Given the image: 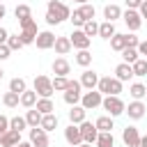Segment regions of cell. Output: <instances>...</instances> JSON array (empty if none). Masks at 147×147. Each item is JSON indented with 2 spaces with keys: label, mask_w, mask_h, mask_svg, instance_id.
<instances>
[{
  "label": "cell",
  "mask_w": 147,
  "mask_h": 147,
  "mask_svg": "<svg viewBox=\"0 0 147 147\" xmlns=\"http://www.w3.org/2000/svg\"><path fill=\"white\" fill-rule=\"evenodd\" d=\"M69 16H71L69 5H64L62 0H48V5H46V16H44L48 25H60V23H64Z\"/></svg>",
  "instance_id": "obj_1"
},
{
  "label": "cell",
  "mask_w": 147,
  "mask_h": 147,
  "mask_svg": "<svg viewBox=\"0 0 147 147\" xmlns=\"http://www.w3.org/2000/svg\"><path fill=\"white\" fill-rule=\"evenodd\" d=\"M96 92H101L103 96H119L122 83H119L117 78H113V76H103V78H99V83H96Z\"/></svg>",
  "instance_id": "obj_2"
},
{
  "label": "cell",
  "mask_w": 147,
  "mask_h": 147,
  "mask_svg": "<svg viewBox=\"0 0 147 147\" xmlns=\"http://www.w3.org/2000/svg\"><path fill=\"white\" fill-rule=\"evenodd\" d=\"M101 108L115 119V117H119V115H124V108H126V103L119 99V96H103V101H101Z\"/></svg>",
  "instance_id": "obj_3"
},
{
  "label": "cell",
  "mask_w": 147,
  "mask_h": 147,
  "mask_svg": "<svg viewBox=\"0 0 147 147\" xmlns=\"http://www.w3.org/2000/svg\"><path fill=\"white\" fill-rule=\"evenodd\" d=\"M32 90L37 92V96H39V99H51V94L55 92V90H53L51 78H48V76H44V74H39V76L34 78V87H32Z\"/></svg>",
  "instance_id": "obj_4"
},
{
  "label": "cell",
  "mask_w": 147,
  "mask_h": 147,
  "mask_svg": "<svg viewBox=\"0 0 147 147\" xmlns=\"http://www.w3.org/2000/svg\"><path fill=\"white\" fill-rule=\"evenodd\" d=\"M80 90H83V87H80L78 80H69V83H67V90H64V94H62L64 103H69V106H78V103H80V96H83Z\"/></svg>",
  "instance_id": "obj_5"
},
{
  "label": "cell",
  "mask_w": 147,
  "mask_h": 147,
  "mask_svg": "<svg viewBox=\"0 0 147 147\" xmlns=\"http://www.w3.org/2000/svg\"><path fill=\"white\" fill-rule=\"evenodd\" d=\"M101 101H103V94L96 92V90H87V92H83V96H80V106H83L85 110H94V108H99Z\"/></svg>",
  "instance_id": "obj_6"
},
{
  "label": "cell",
  "mask_w": 147,
  "mask_h": 147,
  "mask_svg": "<svg viewBox=\"0 0 147 147\" xmlns=\"http://www.w3.org/2000/svg\"><path fill=\"white\" fill-rule=\"evenodd\" d=\"M69 41H71V46L78 48V51H90V44H92V39H90L83 30H74V32L69 34Z\"/></svg>",
  "instance_id": "obj_7"
},
{
  "label": "cell",
  "mask_w": 147,
  "mask_h": 147,
  "mask_svg": "<svg viewBox=\"0 0 147 147\" xmlns=\"http://www.w3.org/2000/svg\"><path fill=\"white\" fill-rule=\"evenodd\" d=\"M32 147H48L51 145V140H48V133L41 129V126H34V129H30V140H28Z\"/></svg>",
  "instance_id": "obj_8"
},
{
  "label": "cell",
  "mask_w": 147,
  "mask_h": 147,
  "mask_svg": "<svg viewBox=\"0 0 147 147\" xmlns=\"http://www.w3.org/2000/svg\"><path fill=\"white\" fill-rule=\"evenodd\" d=\"M122 21L126 23V28H129L131 32L140 30V25H142V18H140L138 9H126V11H122Z\"/></svg>",
  "instance_id": "obj_9"
},
{
  "label": "cell",
  "mask_w": 147,
  "mask_h": 147,
  "mask_svg": "<svg viewBox=\"0 0 147 147\" xmlns=\"http://www.w3.org/2000/svg\"><path fill=\"white\" fill-rule=\"evenodd\" d=\"M78 129H80V136H83V142H87V145H92V142H96V136H99V131H96V126H94V122H80L78 124Z\"/></svg>",
  "instance_id": "obj_10"
},
{
  "label": "cell",
  "mask_w": 147,
  "mask_h": 147,
  "mask_svg": "<svg viewBox=\"0 0 147 147\" xmlns=\"http://www.w3.org/2000/svg\"><path fill=\"white\" fill-rule=\"evenodd\" d=\"M34 44H37L39 51H48V48H53V44H55V34H53L51 30H39Z\"/></svg>",
  "instance_id": "obj_11"
},
{
  "label": "cell",
  "mask_w": 147,
  "mask_h": 147,
  "mask_svg": "<svg viewBox=\"0 0 147 147\" xmlns=\"http://www.w3.org/2000/svg\"><path fill=\"white\" fill-rule=\"evenodd\" d=\"M80 87H85V90H96V83H99V74L96 71H92V69H85L83 74H80Z\"/></svg>",
  "instance_id": "obj_12"
},
{
  "label": "cell",
  "mask_w": 147,
  "mask_h": 147,
  "mask_svg": "<svg viewBox=\"0 0 147 147\" xmlns=\"http://www.w3.org/2000/svg\"><path fill=\"white\" fill-rule=\"evenodd\" d=\"M64 140H67L71 147H78V145L83 142V136H80V129H78V124H69V126L64 129Z\"/></svg>",
  "instance_id": "obj_13"
},
{
  "label": "cell",
  "mask_w": 147,
  "mask_h": 147,
  "mask_svg": "<svg viewBox=\"0 0 147 147\" xmlns=\"http://www.w3.org/2000/svg\"><path fill=\"white\" fill-rule=\"evenodd\" d=\"M122 142H124L126 147H138V142H140V133H138V129H136V126H126V129H122Z\"/></svg>",
  "instance_id": "obj_14"
},
{
  "label": "cell",
  "mask_w": 147,
  "mask_h": 147,
  "mask_svg": "<svg viewBox=\"0 0 147 147\" xmlns=\"http://www.w3.org/2000/svg\"><path fill=\"white\" fill-rule=\"evenodd\" d=\"M145 110H147V106H145L142 101H131V103L124 108V113H126L131 119H142V117H145Z\"/></svg>",
  "instance_id": "obj_15"
},
{
  "label": "cell",
  "mask_w": 147,
  "mask_h": 147,
  "mask_svg": "<svg viewBox=\"0 0 147 147\" xmlns=\"http://www.w3.org/2000/svg\"><path fill=\"white\" fill-rule=\"evenodd\" d=\"M113 78H117L119 83H126V80H131L133 78V69H131V64H126V62H119L117 67H115V76Z\"/></svg>",
  "instance_id": "obj_16"
},
{
  "label": "cell",
  "mask_w": 147,
  "mask_h": 147,
  "mask_svg": "<svg viewBox=\"0 0 147 147\" xmlns=\"http://www.w3.org/2000/svg\"><path fill=\"white\" fill-rule=\"evenodd\" d=\"M94 126H96L99 133H113V129H115V119H113L110 115H101V117H96Z\"/></svg>",
  "instance_id": "obj_17"
},
{
  "label": "cell",
  "mask_w": 147,
  "mask_h": 147,
  "mask_svg": "<svg viewBox=\"0 0 147 147\" xmlns=\"http://www.w3.org/2000/svg\"><path fill=\"white\" fill-rule=\"evenodd\" d=\"M51 69H53V74H55V76H64V78L71 74V64H69L64 57H57V60H53Z\"/></svg>",
  "instance_id": "obj_18"
},
{
  "label": "cell",
  "mask_w": 147,
  "mask_h": 147,
  "mask_svg": "<svg viewBox=\"0 0 147 147\" xmlns=\"http://www.w3.org/2000/svg\"><path fill=\"white\" fill-rule=\"evenodd\" d=\"M18 142H21V133L14 131V129H9L7 133L0 136V147H16Z\"/></svg>",
  "instance_id": "obj_19"
},
{
  "label": "cell",
  "mask_w": 147,
  "mask_h": 147,
  "mask_svg": "<svg viewBox=\"0 0 147 147\" xmlns=\"http://www.w3.org/2000/svg\"><path fill=\"white\" fill-rule=\"evenodd\" d=\"M85 117H87V110L80 103L71 106V110H69V124H80V122H85Z\"/></svg>",
  "instance_id": "obj_20"
},
{
  "label": "cell",
  "mask_w": 147,
  "mask_h": 147,
  "mask_svg": "<svg viewBox=\"0 0 147 147\" xmlns=\"http://www.w3.org/2000/svg\"><path fill=\"white\" fill-rule=\"evenodd\" d=\"M53 48H55V53L57 55H67V53H71V41H69V37H55V44H53Z\"/></svg>",
  "instance_id": "obj_21"
},
{
  "label": "cell",
  "mask_w": 147,
  "mask_h": 147,
  "mask_svg": "<svg viewBox=\"0 0 147 147\" xmlns=\"http://www.w3.org/2000/svg\"><path fill=\"white\" fill-rule=\"evenodd\" d=\"M103 18H106L108 23H115L117 18H122L119 5H106V7H103Z\"/></svg>",
  "instance_id": "obj_22"
},
{
  "label": "cell",
  "mask_w": 147,
  "mask_h": 147,
  "mask_svg": "<svg viewBox=\"0 0 147 147\" xmlns=\"http://www.w3.org/2000/svg\"><path fill=\"white\" fill-rule=\"evenodd\" d=\"M129 94H131L133 101H142V99L147 96V85H142V83H131Z\"/></svg>",
  "instance_id": "obj_23"
},
{
  "label": "cell",
  "mask_w": 147,
  "mask_h": 147,
  "mask_svg": "<svg viewBox=\"0 0 147 147\" xmlns=\"http://www.w3.org/2000/svg\"><path fill=\"white\" fill-rule=\"evenodd\" d=\"M46 133H51V131H55L57 129V115L55 113H51V115H41V124H39Z\"/></svg>",
  "instance_id": "obj_24"
},
{
  "label": "cell",
  "mask_w": 147,
  "mask_h": 147,
  "mask_svg": "<svg viewBox=\"0 0 147 147\" xmlns=\"http://www.w3.org/2000/svg\"><path fill=\"white\" fill-rule=\"evenodd\" d=\"M76 11L80 14V18H83L85 23H87V21H94V16H96V9H94V5H92V2H87V5H80Z\"/></svg>",
  "instance_id": "obj_25"
},
{
  "label": "cell",
  "mask_w": 147,
  "mask_h": 147,
  "mask_svg": "<svg viewBox=\"0 0 147 147\" xmlns=\"http://www.w3.org/2000/svg\"><path fill=\"white\" fill-rule=\"evenodd\" d=\"M37 99H39V96H37V92H34V90H25V92L21 94V106L30 110V108H34Z\"/></svg>",
  "instance_id": "obj_26"
},
{
  "label": "cell",
  "mask_w": 147,
  "mask_h": 147,
  "mask_svg": "<svg viewBox=\"0 0 147 147\" xmlns=\"http://www.w3.org/2000/svg\"><path fill=\"white\" fill-rule=\"evenodd\" d=\"M34 108H37L41 115H51V113H55V103H53V99H37Z\"/></svg>",
  "instance_id": "obj_27"
},
{
  "label": "cell",
  "mask_w": 147,
  "mask_h": 147,
  "mask_svg": "<svg viewBox=\"0 0 147 147\" xmlns=\"http://www.w3.org/2000/svg\"><path fill=\"white\" fill-rule=\"evenodd\" d=\"M110 48H113V51H117V53H122V51L126 48V34L115 32V34L110 37Z\"/></svg>",
  "instance_id": "obj_28"
},
{
  "label": "cell",
  "mask_w": 147,
  "mask_h": 147,
  "mask_svg": "<svg viewBox=\"0 0 147 147\" xmlns=\"http://www.w3.org/2000/svg\"><path fill=\"white\" fill-rule=\"evenodd\" d=\"M18 25H21V32H28V34H34V37H37V32H39L34 18H23V21H18Z\"/></svg>",
  "instance_id": "obj_29"
},
{
  "label": "cell",
  "mask_w": 147,
  "mask_h": 147,
  "mask_svg": "<svg viewBox=\"0 0 147 147\" xmlns=\"http://www.w3.org/2000/svg\"><path fill=\"white\" fill-rule=\"evenodd\" d=\"M25 122H28V126H30V129L39 126V124H41V113H39L37 108H30V110L25 113Z\"/></svg>",
  "instance_id": "obj_30"
},
{
  "label": "cell",
  "mask_w": 147,
  "mask_h": 147,
  "mask_svg": "<svg viewBox=\"0 0 147 147\" xmlns=\"http://www.w3.org/2000/svg\"><path fill=\"white\" fill-rule=\"evenodd\" d=\"M2 103H5L7 108H18L21 94H16V92H5V94H2Z\"/></svg>",
  "instance_id": "obj_31"
},
{
  "label": "cell",
  "mask_w": 147,
  "mask_h": 147,
  "mask_svg": "<svg viewBox=\"0 0 147 147\" xmlns=\"http://www.w3.org/2000/svg\"><path fill=\"white\" fill-rule=\"evenodd\" d=\"M113 34H115V23H108V21L99 23V37L101 39H110Z\"/></svg>",
  "instance_id": "obj_32"
},
{
  "label": "cell",
  "mask_w": 147,
  "mask_h": 147,
  "mask_svg": "<svg viewBox=\"0 0 147 147\" xmlns=\"http://www.w3.org/2000/svg\"><path fill=\"white\" fill-rule=\"evenodd\" d=\"M25 90H28V83H25V78H11V80H9V92L23 94Z\"/></svg>",
  "instance_id": "obj_33"
},
{
  "label": "cell",
  "mask_w": 147,
  "mask_h": 147,
  "mask_svg": "<svg viewBox=\"0 0 147 147\" xmlns=\"http://www.w3.org/2000/svg\"><path fill=\"white\" fill-rule=\"evenodd\" d=\"M131 69H133V76H147V60L145 57H138L133 64H131Z\"/></svg>",
  "instance_id": "obj_34"
},
{
  "label": "cell",
  "mask_w": 147,
  "mask_h": 147,
  "mask_svg": "<svg viewBox=\"0 0 147 147\" xmlns=\"http://www.w3.org/2000/svg\"><path fill=\"white\" fill-rule=\"evenodd\" d=\"M14 16H16V21L32 18V9H30V5H16V9H14Z\"/></svg>",
  "instance_id": "obj_35"
},
{
  "label": "cell",
  "mask_w": 147,
  "mask_h": 147,
  "mask_svg": "<svg viewBox=\"0 0 147 147\" xmlns=\"http://www.w3.org/2000/svg\"><path fill=\"white\" fill-rule=\"evenodd\" d=\"M94 145L96 147H115V138H113V133H99Z\"/></svg>",
  "instance_id": "obj_36"
},
{
  "label": "cell",
  "mask_w": 147,
  "mask_h": 147,
  "mask_svg": "<svg viewBox=\"0 0 147 147\" xmlns=\"http://www.w3.org/2000/svg\"><path fill=\"white\" fill-rule=\"evenodd\" d=\"M76 64L78 67H90L92 64V53L90 51H78L76 53Z\"/></svg>",
  "instance_id": "obj_37"
},
{
  "label": "cell",
  "mask_w": 147,
  "mask_h": 147,
  "mask_svg": "<svg viewBox=\"0 0 147 147\" xmlns=\"http://www.w3.org/2000/svg\"><path fill=\"white\" fill-rule=\"evenodd\" d=\"M80 30H83V32H85L90 39H92V37H99V23H96V21H87V23H85Z\"/></svg>",
  "instance_id": "obj_38"
},
{
  "label": "cell",
  "mask_w": 147,
  "mask_h": 147,
  "mask_svg": "<svg viewBox=\"0 0 147 147\" xmlns=\"http://www.w3.org/2000/svg\"><path fill=\"white\" fill-rule=\"evenodd\" d=\"M25 126H28L25 117H18V115H16V117H11V119H9V129H14V131H18V133H21V131H25Z\"/></svg>",
  "instance_id": "obj_39"
},
{
  "label": "cell",
  "mask_w": 147,
  "mask_h": 147,
  "mask_svg": "<svg viewBox=\"0 0 147 147\" xmlns=\"http://www.w3.org/2000/svg\"><path fill=\"white\" fill-rule=\"evenodd\" d=\"M7 48H9V51H21V48H23L21 37H18V34H9V37H7Z\"/></svg>",
  "instance_id": "obj_40"
},
{
  "label": "cell",
  "mask_w": 147,
  "mask_h": 147,
  "mask_svg": "<svg viewBox=\"0 0 147 147\" xmlns=\"http://www.w3.org/2000/svg\"><path fill=\"white\" fill-rule=\"evenodd\" d=\"M138 57H140V55H138V51H136V48H124V51H122V60H124L126 64H133Z\"/></svg>",
  "instance_id": "obj_41"
},
{
  "label": "cell",
  "mask_w": 147,
  "mask_h": 147,
  "mask_svg": "<svg viewBox=\"0 0 147 147\" xmlns=\"http://www.w3.org/2000/svg\"><path fill=\"white\" fill-rule=\"evenodd\" d=\"M51 83H53V90H55V92H64L69 78H64V76H55V78H51Z\"/></svg>",
  "instance_id": "obj_42"
},
{
  "label": "cell",
  "mask_w": 147,
  "mask_h": 147,
  "mask_svg": "<svg viewBox=\"0 0 147 147\" xmlns=\"http://www.w3.org/2000/svg\"><path fill=\"white\" fill-rule=\"evenodd\" d=\"M69 21H71V23H74V25H76V28H78V30H80V28H83V25H85V21H83V18H80V14H78V11H76V9H74V11H71V16H69Z\"/></svg>",
  "instance_id": "obj_43"
},
{
  "label": "cell",
  "mask_w": 147,
  "mask_h": 147,
  "mask_svg": "<svg viewBox=\"0 0 147 147\" xmlns=\"http://www.w3.org/2000/svg\"><path fill=\"white\" fill-rule=\"evenodd\" d=\"M138 44H140V39L133 32H126V48H138Z\"/></svg>",
  "instance_id": "obj_44"
},
{
  "label": "cell",
  "mask_w": 147,
  "mask_h": 147,
  "mask_svg": "<svg viewBox=\"0 0 147 147\" xmlns=\"http://www.w3.org/2000/svg\"><path fill=\"white\" fill-rule=\"evenodd\" d=\"M18 37H21V41H23V46H30V44H34V39H37L34 34H28V32H21Z\"/></svg>",
  "instance_id": "obj_45"
},
{
  "label": "cell",
  "mask_w": 147,
  "mask_h": 147,
  "mask_svg": "<svg viewBox=\"0 0 147 147\" xmlns=\"http://www.w3.org/2000/svg\"><path fill=\"white\" fill-rule=\"evenodd\" d=\"M7 131H9V117L0 115V136H2V133H7Z\"/></svg>",
  "instance_id": "obj_46"
},
{
  "label": "cell",
  "mask_w": 147,
  "mask_h": 147,
  "mask_svg": "<svg viewBox=\"0 0 147 147\" xmlns=\"http://www.w3.org/2000/svg\"><path fill=\"white\" fill-rule=\"evenodd\" d=\"M136 51H138V55H142V57H145V60H147V39H145V41H140V44H138V48H136Z\"/></svg>",
  "instance_id": "obj_47"
},
{
  "label": "cell",
  "mask_w": 147,
  "mask_h": 147,
  "mask_svg": "<svg viewBox=\"0 0 147 147\" xmlns=\"http://www.w3.org/2000/svg\"><path fill=\"white\" fill-rule=\"evenodd\" d=\"M11 55V51L7 48V44H0V60H7Z\"/></svg>",
  "instance_id": "obj_48"
},
{
  "label": "cell",
  "mask_w": 147,
  "mask_h": 147,
  "mask_svg": "<svg viewBox=\"0 0 147 147\" xmlns=\"http://www.w3.org/2000/svg\"><path fill=\"white\" fill-rule=\"evenodd\" d=\"M138 14H140V18H142V21L147 18V0H142V2H140V7H138Z\"/></svg>",
  "instance_id": "obj_49"
},
{
  "label": "cell",
  "mask_w": 147,
  "mask_h": 147,
  "mask_svg": "<svg viewBox=\"0 0 147 147\" xmlns=\"http://www.w3.org/2000/svg\"><path fill=\"white\" fill-rule=\"evenodd\" d=\"M124 2H126V9H138L142 0H124Z\"/></svg>",
  "instance_id": "obj_50"
},
{
  "label": "cell",
  "mask_w": 147,
  "mask_h": 147,
  "mask_svg": "<svg viewBox=\"0 0 147 147\" xmlns=\"http://www.w3.org/2000/svg\"><path fill=\"white\" fill-rule=\"evenodd\" d=\"M7 37H9V32H7V30L0 25V44H7Z\"/></svg>",
  "instance_id": "obj_51"
},
{
  "label": "cell",
  "mask_w": 147,
  "mask_h": 147,
  "mask_svg": "<svg viewBox=\"0 0 147 147\" xmlns=\"http://www.w3.org/2000/svg\"><path fill=\"white\" fill-rule=\"evenodd\" d=\"M5 14H7V7H5V5H2V2H0V21H2V18H5Z\"/></svg>",
  "instance_id": "obj_52"
},
{
  "label": "cell",
  "mask_w": 147,
  "mask_h": 147,
  "mask_svg": "<svg viewBox=\"0 0 147 147\" xmlns=\"http://www.w3.org/2000/svg\"><path fill=\"white\" fill-rule=\"evenodd\" d=\"M138 147H147V136H140V142H138Z\"/></svg>",
  "instance_id": "obj_53"
},
{
  "label": "cell",
  "mask_w": 147,
  "mask_h": 147,
  "mask_svg": "<svg viewBox=\"0 0 147 147\" xmlns=\"http://www.w3.org/2000/svg\"><path fill=\"white\" fill-rule=\"evenodd\" d=\"M74 2H76V5H78V7H80V5H87V2H90V0H74Z\"/></svg>",
  "instance_id": "obj_54"
},
{
  "label": "cell",
  "mask_w": 147,
  "mask_h": 147,
  "mask_svg": "<svg viewBox=\"0 0 147 147\" xmlns=\"http://www.w3.org/2000/svg\"><path fill=\"white\" fill-rule=\"evenodd\" d=\"M16 147H32V145H30V142H23V140H21V142H18Z\"/></svg>",
  "instance_id": "obj_55"
},
{
  "label": "cell",
  "mask_w": 147,
  "mask_h": 147,
  "mask_svg": "<svg viewBox=\"0 0 147 147\" xmlns=\"http://www.w3.org/2000/svg\"><path fill=\"white\" fill-rule=\"evenodd\" d=\"M78 147H92V145H87V142H80V145H78Z\"/></svg>",
  "instance_id": "obj_56"
},
{
  "label": "cell",
  "mask_w": 147,
  "mask_h": 147,
  "mask_svg": "<svg viewBox=\"0 0 147 147\" xmlns=\"http://www.w3.org/2000/svg\"><path fill=\"white\" fill-rule=\"evenodd\" d=\"M2 76H5V71H2V69H0V80H2Z\"/></svg>",
  "instance_id": "obj_57"
}]
</instances>
